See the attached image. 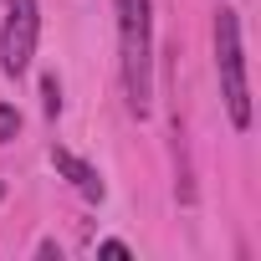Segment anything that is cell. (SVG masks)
Listing matches in <instances>:
<instances>
[{
  "mask_svg": "<svg viewBox=\"0 0 261 261\" xmlns=\"http://www.w3.org/2000/svg\"><path fill=\"white\" fill-rule=\"evenodd\" d=\"M113 11H118V67H123L128 108L139 118H149V97H154V16H149V0H113Z\"/></svg>",
  "mask_w": 261,
  "mask_h": 261,
  "instance_id": "1",
  "label": "cell"
},
{
  "mask_svg": "<svg viewBox=\"0 0 261 261\" xmlns=\"http://www.w3.org/2000/svg\"><path fill=\"white\" fill-rule=\"evenodd\" d=\"M215 67H220V92H225L230 123L251 128V87H246V51H241L236 11H215Z\"/></svg>",
  "mask_w": 261,
  "mask_h": 261,
  "instance_id": "2",
  "label": "cell"
},
{
  "mask_svg": "<svg viewBox=\"0 0 261 261\" xmlns=\"http://www.w3.org/2000/svg\"><path fill=\"white\" fill-rule=\"evenodd\" d=\"M36 36H41V6L36 0H11L6 26H0V67H6V77H21L31 67Z\"/></svg>",
  "mask_w": 261,
  "mask_h": 261,
  "instance_id": "3",
  "label": "cell"
},
{
  "mask_svg": "<svg viewBox=\"0 0 261 261\" xmlns=\"http://www.w3.org/2000/svg\"><path fill=\"white\" fill-rule=\"evenodd\" d=\"M51 164H57V174H67V179H72V190H77L82 200H92V205H102V195H108V185L97 179V169H92L87 159H77V154H67V149H51Z\"/></svg>",
  "mask_w": 261,
  "mask_h": 261,
  "instance_id": "4",
  "label": "cell"
},
{
  "mask_svg": "<svg viewBox=\"0 0 261 261\" xmlns=\"http://www.w3.org/2000/svg\"><path fill=\"white\" fill-rule=\"evenodd\" d=\"M16 134H21V113L11 102H0V144H11Z\"/></svg>",
  "mask_w": 261,
  "mask_h": 261,
  "instance_id": "5",
  "label": "cell"
},
{
  "mask_svg": "<svg viewBox=\"0 0 261 261\" xmlns=\"http://www.w3.org/2000/svg\"><path fill=\"white\" fill-rule=\"evenodd\" d=\"M41 97H46V118H57V113H62V87H57V77H41Z\"/></svg>",
  "mask_w": 261,
  "mask_h": 261,
  "instance_id": "6",
  "label": "cell"
},
{
  "mask_svg": "<svg viewBox=\"0 0 261 261\" xmlns=\"http://www.w3.org/2000/svg\"><path fill=\"white\" fill-rule=\"evenodd\" d=\"M97 251H102V256H118V261H123V256H128V246H123V241H102V246H97Z\"/></svg>",
  "mask_w": 261,
  "mask_h": 261,
  "instance_id": "7",
  "label": "cell"
},
{
  "mask_svg": "<svg viewBox=\"0 0 261 261\" xmlns=\"http://www.w3.org/2000/svg\"><path fill=\"white\" fill-rule=\"evenodd\" d=\"M0 200H6V179H0Z\"/></svg>",
  "mask_w": 261,
  "mask_h": 261,
  "instance_id": "8",
  "label": "cell"
}]
</instances>
